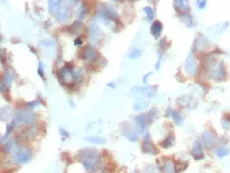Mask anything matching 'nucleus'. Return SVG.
Returning <instances> with one entry per match:
<instances>
[{"label": "nucleus", "instance_id": "1", "mask_svg": "<svg viewBox=\"0 0 230 173\" xmlns=\"http://www.w3.org/2000/svg\"><path fill=\"white\" fill-rule=\"evenodd\" d=\"M77 158L87 171H92L98 165L100 154L96 148H87L79 150L77 153Z\"/></svg>", "mask_w": 230, "mask_h": 173}, {"label": "nucleus", "instance_id": "2", "mask_svg": "<svg viewBox=\"0 0 230 173\" xmlns=\"http://www.w3.org/2000/svg\"><path fill=\"white\" fill-rule=\"evenodd\" d=\"M36 120V115L33 113L32 110L25 109V110H20L17 111L15 114V117L13 122L15 123V125H20V124H33Z\"/></svg>", "mask_w": 230, "mask_h": 173}, {"label": "nucleus", "instance_id": "3", "mask_svg": "<svg viewBox=\"0 0 230 173\" xmlns=\"http://www.w3.org/2000/svg\"><path fill=\"white\" fill-rule=\"evenodd\" d=\"M226 76V71H225L223 61H219L216 66H211V68L209 70V77L211 79H216V80H222Z\"/></svg>", "mask_w": 230, "mask_h": 173}, {"label": "nucleus", "instance_id": "4", "mask_svg": "<svg viewBox=\"0 0 230 173\" xmlns=\"http://www.w3.org/2000/svg\"><path fill=\"white\" fill-rule=\"evenodd\" d=\"M32 159V152L28 148H21L14 156V162L17 164H26Z\"/></svg>", "mask_w": 230, "mask_h": 173}, {"label": "nucleus", "instance_id": "5", "mask_svg": "<svg viewBox=\"0 0 230 173\" xmlns=\"http://www.w3.org/2000/svg\"><path fill=\"white\" fill-rule=\"evenodd\" d=\"M79 56L84 60L94 61L98 59V52L91 46H85L80 48L79 51Z\"/></svg>", "mask_w": 230, "mask_h": 173}, {"label": "nucleus", "instance_id": "6", "mask_svg": "<svg viewBox=\"0 0 230 173\" xmlns=\"http://www.w3.org/2000/svg\"><path fill=\"white\" fill-rule=\"evenodd\" d=\"M88 37H89V41L93 44V45H97L100 40L101 36V30L99 28L98 24L96 23V21H92L89 25V32H88Z\"/></svg>", "mask_w": 230, "mask_h": 173}, {"label": "nucleus", "instance_id": "7", "mask_svg": "<svg viewBox=\"0 0 230 173\" xmlns=\"http://www.w3.org/2000/svg\"><path fill=\"white\" fill-rule=\"evenodd\" d=\"M131 94L136 97H145V98H150L155 95V88L151 87H134L131 89Z\"/></svg>", "mask_w": 230, "mask_h": 173}, {"label": "nucleus", "instance_id": "8", "mask_svg": "<svg viewBox=\"0 0 230 173\" xmlns=\"http://www.w3.org/2000/svg\"><path fill=\"white\" fill-rule=\"evenodd\" d=\"M142 152L144 153H148V154H157L158 153V150L156 148V146L153 144L151 140H150L148 132L145 133V136H144V139H143Z\"/></svg>", "mask_w": 230, "mask_h": 173}, {"label": "nucleus", "instance_id": "9", "mask_svg": "<svg viewBox=\"0 0 230 173\" xmlns=\"http://www.w3.org/2000/svg\"><path fill=\"white\" fill-rule=\"evenodd\" d=\"M215 144L214 133L211 130H205L202 135V144L206 148H210Z\"/></svg>", "mask_w": 230, "mask_h": 173}, {"label": "nucleus", "instance_id": "10", "mask_svg": "<svg viewBox=\"0 0 230 173\" xmlns=\"http://www.w3.org/2000/svg\"><path fill=\"white\" fill-rule=\"evenodd\" d=\"M185 70L189 75H194L197 73V63L193 54H190L185 61Z\"/></svg>", "mask_w": 230, "mask_h": 173}, {"label": "nucleus", "instance_id": "11", "mask_svg": "<svg viewBox=\"0 0 230 173\" xmlns=\"http://www.w3.org/2000/svg\"><path fill=\"white\" fill-rule=\"evenodd\" d=\"M192 156L196 160H202L205 158V153L202 150V145L200 140H196L192 148Z\"/></svg>", "mask_w": 230, "mask_h": 173}, {"label": "nucleus", "instance_id": "12", "mask_svg": "<svg viewBox=\"0 0 230 173\" xmlns=\"http://www.w3.org/2000/svg\"><path fill=\"white\" fill-rule=\"evenodd\" d=\"M134 122L136 124L138 132L139 133H143L145 128L147 127V124L149 123L147 119V115H145V114H141V115H138V116H136L134 118Z\"/></svg>", "mask_w": 230, "mask_h": 173}, {"label": "nucleus", "instance_id": "13", "mask_svg": "<svg viewBox=\"0 0 230 173\" xmlns=\"http://www.w3.org/2000/svg\"><path fill=\"white\" fill-rule=\"evenodd\" d=\"M55 20H56L57 22H59V23H61V22L67 21L68 18L70 17V10H69V7H68V6H62V7H60V9L55 14Z\"/></svg>", "mask_w": 230, "mask_h": 173}, {"label": "nucleus", "instance_id": "14", "mask_svg": "<svg viewBox=\"0 0 230 173\" xmlns=\"http://www.w3.org/2000/svg\"><path fill=\"white\" fill-rule=\"evenodd\" d=\"M14 77H15L14 71H13L11 68L7 67V68H5V71H4L2 82L4 83V85H5L7 88H9L12 81H13V79H14Z\"/></svg>", "mask_w": 230, "mask_h": 173}, {"label": "nucleus", "instance_id": "15", "mask_svg": "<svg viewBox=\"0 0 230 173\" xmlns=\"http://www.w3.org/2000/svg\"><path fill=\"white\" fill-rule=\"evenodd\" d=\"M83 28H84L83 22L81 20H77V21L73 22V23L70 25V26H68L67 30H68V32L70 34L75 35V34H79L80 32H82Z\"/></svg>", "mask_w": 230, "mask_h": 173}, {"label": "nucleus", "instance_id": "16", "mask_svg": "<svg viewBox=\"0 0 230 173\" xmlns=\"http://www.w3.org/2000/svg\"><path fill=\"white\" fill-rule=\"evenodd\" d=\"M162 169L165 173H177L176 164L172 159H165L162 164Z\"/></svg>", "mask_w": 230, "mask_h": 173}, {"label": "nucleus", "instance_id": "17", "mask_svg": "<svg viewBox=\"0 0 230 173\" xmlns=\"http://www.w3.org/2000/svg\"><path fill=\"white\" fill-rule=\"evenodd\" d=\"M187 98H188V100L185 101L184 99H182V98L180 97V98L178 99L179 104L183 105V106H185V107H187V108H189V109H193V108L196 107L197 104H198V100L194 99V97L190 96V95H187Z\"/></svg>", "mask_w": 230, "mask_h": 173}, {"label": "nucleus", "instance_id": "18", "mask_svg": "<svg viewBox=\"0 0 230 173\" xmlns=\"http://www.w3.org/2000/svg\"><path fill=\"white\" fill-rule=\"evenodd\" d=\"M162 30H163V25L160 21H154L151 25V28H150L151 34L155 38H158L159 36H160L161 33H162Z\"/></svg>", "mask_w": 230, "mask_h": 173}, {"label": "nucleus", "instance_id": "19", "mask_svg": "<svg viewBox=\"0 0 230 173\" xmlns=\"http://www.w3.org/2000/svg\"><path fill=\"white\" fill-rule=\"evenodd\" d=\"M123 135H125L130 141H135L136 140H138V133L132 130L130 127L123 128Z\"/></svg>", "mask_w": 230, "mask_h": 173}, {"label": "nucleus", "instance_id": "20", "mask_svg": "<svg viewBox=\"0 0 230 173\" xmlns=\"http://www.w3.org/2000/svg\"><path fill=\"white\" fill-rule=\"evenodd\" d=\"M207 44H209L207 39L201 34L198 35L197 40H196V48H198V50H203V48H205Z\"/></svg>", "mask_w": 230, "mask_h": 173}, {"label": "nucleus", "instance_id": "21", "mask_svg": "<svg viewBox=\"0 0 230 173\" xmlns=\"http://www.w3.org/2000/svg\"><path fill=\"white\" fill-rule=\"evenodd\" d=\"M88 12H89V7H88V5H87L86 2H83V3L81 4V6L79 7L78 10H77V16H78V18L80 19V20L84 19V18H85V17L87 16Z\"/></svg>", "mask_w": 230, "mask_h": 173}, {"label": "nucleus", "instance_id": "22", "mask_svg": "<svg viewBox=\"0 0 230 173\" xmlns=\"http://www.w3.org/2000/svg\"><path fill=\"white\" fill-rule=\"evenodd\" d=\"M180 18L186 25L188 26V27H190V28L194 27V20H193V17L191 16V14L183 12V13H181V14H180Z\"/></svg>", "mask_w": 230, "mask_h": 173}, {"label": "nucleus", "instance_id": "23", "mask_svg": "<svg viewBox=\"0 0 230 173\" xmlns=\"http://www.w3.org/2000/svg\"><path fill=\"white\" fill-rule=\"evenodd\" d=\"M61 4H62V1L61 0H51L48 1V7H50V11L51 13H55L60 9Z\"/></svg>", "mask_w": 230, "mask_h": 173}, {"label": "nucleus", "instance_id": "24", "mask_svg": "<svg viewBox=\"0 0 230 173\" xmlns=\"http://www.w3.org/2000/svg\"><path fill=\"white\" fill-rule=\"evenodd\" d=\"M174 5L177 10H180L182 13L189 9V2L186 0H176L174 1Z\"/></svg>", "mask_w": 230, "mask_h": 173}, {"label": "nucleus", "instance_id": "25", "mask_svg": "<svg viewBox=\"0 0 230 173\" xmlns=\"http://www.w3.org/2000/svg\"><path fill=\"white\" fill-rule=\"evenodd\" d=\"M174 141H175V136L173 135H169L164 140L161 141L160 145L163 148H169L174 144Z\"/></svg>", "mask_w": 230, "mask_h": 173}, {"label": "nucleus", "instance_id": "26", "mask_svg": "<svg viewBox=\"0 0 230 173\" xmlns=\"http://www.w3.org/2000/svg\"><path fill=\"white\" fill-rule=\"evenodd\" d=\"M84 140L90 143L96 144H106V139L101 136H85Z\"/></svg>", "mask_w": 230, "mask_h": 173}, {"label": "nucleus", "instance_id": "27", "mask_svg": "<svg viewBox=\"0 0 230 173\" xmlns=\"http://www.w3.org/2000/svg\"><path fill=\"white\" fill-rule=\"evenodd\" d=\"M13 114V110L11 107L7 106V107H3L1 109V120L2 121H5V120H8Z\"/></svg>", "mask_w": 230, "mask_h": 173}, {"label": "nucleus", "instance_id": "28", "mask_svg": "<svg viewBox=\"0 0 230 173\" xmlns=\"http://www.w3.org/2000/svg\"><path fill=\"white\" fill-rule=\"evenodd\" d=\"M228 154H229V149L224 148V146H219V148L215 149V155L218 158H223L225 156H227Z\"/></svg>", "mask_w": 230, "mask_h": 173}, {"label": "nucleus", "instance_id": "29", "mask_svg": "<svg viewBox=\"0 0 230 173\" xmlns=\"http://www.w3.org/2000/svg\"><path fill=\"white\" fill-rule=\"evenodd\" d=\"M172 118H173L174 122L177 126H182V124L184 122V119L182 117V115L180 114L178 111H173V114H172Z\"/></svg>", "mask_w": 230, "mask_h": 173}, {"label": "nucleus", "instance_id": "30", "mask_svg": "<svg viewBox=\"0 0 230 173\" xmlns=\"http://www.w3.org/2000/svg\"><path fill=\"white\" fill-rule=\"evenodd\" d=\"M147 107H148V103H147V102L143 101V100L138 101V102H135V103L134 104V111L145 110Z\"/></svg>", "mask_w": 230, "mask_h": 173}, {"label": "nucleus", "instance_id": "31", "mask_svg": "<svg viewBox=\"0 0 230 173\" xmlns=\"http://www.w3.org/2000/svg\"><path fill=\"white\" fill-rule=\"evenodd\" d=\"M14 126H15V123H14V122H12V124H10V125H7V126H6L5 135H4V136L1 137V144H4V143H5V140L7 139L8 136H9L10 133L13 131V129H14Z\"/></svg>", "mask_w": 230, "mask_h": 173}, {"label": "nucleus", "instance_id": "32", "mask_svg": "<svg viewBox=\"0 0 230 173\" xmlns=\"http://www.w3.org/2000/svg\"><path fill=\"white\" fill-rule=\"evenodd\" d=\"M141 56H142V51L139 50L138 48H131L129 57L130 59H138Z\"/></svg>", "mask_w": 230, "mask_h": 173}, {"label": "nucleus", "instance_id": "33", "mask_svg": "<svg viewBox=\"0 0 230 173\" xmlns=\"http://www.w3.org/2000/svg\"><path fill=\"white\" fill-rule=\"evenodd\" d=\"M142 10H143V12L145 13V14H146L148 21H152L153 18H154V11H153L152 8L150 6H146V7H144Z\"/></svg>", "mask_w": 230, "mask_h": 173}, {"label": "nucleus", "instance_id": "34", "mask_svg": "<svg viewBox=\"0 0 230 173\" xmlns=\"http://www.w3.org/2000/svg\"><path fill=\"white\" fill-rule=\"evenodd\" d=\"M157 117V109L156 108H153L151 109L148 112L147 114V119H148V122L149 123H152L153 121H155V119Z\"/></svg>", "mask_w": 230, "mask_h": 173}, {"label": "nucleus", "instance_id": "35", "mask_svg": "<svg viewBox=\"0 0 230 173\" xmlns=\"http://www.w3.org/2000/svg\"><path fill=\"white\" fill-rule=\"evenodd\" d=\"M13 144H14V143H13V140H8V141H6V144L3 145V152H11V149L13 148Z\"/></svg>", "mask_w": 230, "mask_h": 173}, {"label": "nucleus", "instance_id": "36", "mask_svg": "<svg viewBox=\"0 0 230 173\" xmlns=\"http://www.w3.org/2000/svg\"><path fill=\"white\" fill-rule=\"evenodd\" d=\"M39 45L43 47H51L52 45H55V42L51 40H41V41H39Z\"/></svg>", "mask_w": 230, "mask_h": 173}, {"label": "nucleus", "instance_id": "37", "mask_svg": "<svg viewBox=\"0 0 230 173\" xmlns=\"http://www.w3.org/2000/svg\"><path fill=\"white\" fill-rule=\"evenodd\" d=\"M38 74L42 77L43 80H45V75H43V64L41 60L39 61V66H38Z\"/></svg>", "mask_w": 230, "mask_h": 173}, {"label": "nucleus", "instance_id": "38", "mask_svg": "<svg viewBox=\"0 0 230 173\" xmlns=\"http://www.w3.org/2000/svg\"><path fill=\"white\" fill-rule=\"evenodd\" d=\"M145 173H159L157 166H148L145 168Z\"/></svg>", "mask_w": 230, "mask_h": 173}, {"label": "nucleus", "instance_id": "39", "mask_svg": "<svg viewBox=\"0 0 230 173\" xmlns=\"http://www.w3.org/2000/svg\"><path fill=\"white\" fill-rule=\"evenodd\" d=\"M157 55H158V60H157V63H156V64H155V68H156V70H158L159 68H160L161 60H162V54H161V52H157Z\"/></svg>", "mask_w": 230, "mask_h": 173}, {"label": "nucleus", "instance_id": "40", "mask_svg": "<svg viewBox=\"0 0 230 173\" xmlns=\"http://www.w3.org/2000/svg\"><path fill=\"white\" fill-rule=\"evenodd\" d=\"M196 4L200 9H203L206 6V1H205V0H198V1H196Z\"/></svg>", "mask_w": 230, "mask_h": 173}, {"label": "nucleus", "instance_id": "41", "mask_svg": "<svg viewBox=\"0 0 230 173\" xmlns=\"http://www.w3.org/2000/svg\"><path fill=\"white\" fill-rule=\"evenodd\" d=\"M40 104V101L39 100H36V101H32V102H29V103H27V106L30 108V110H33L36 106H38Z\"/></svg>", "mask_w": 230, "mask_h": 173}, {"label": "nucleus", "instance_id": "42", "mask_svg": "<svg viewBox=\"0 0 230 173\" xmlns=\"http://www.w3.org/2000/svg\"><path fill=\"white\" fill-rule=\"evenodd\" d=\"M59 132H60V135L61 136H65V137H69V134H68V132H66L64 129H59Z\"/></svg>", "mask_w": 230, "mask_h": 173}, {"label": "nucleus", "instance_id": "43", "mask_svg": "<svg viewBox=\"0 0 230 173\" xmlns=\"http://www.w3.org/2000/svg\"><path fill=\"white\" fill-rule=\"evenodd\" d=\"M74 45L75 46H81L82 45V40L81 38H77L76 40L74 41Z\"/></svg>", "mask_w": 230, "mask_h": 173}, {"label": "nucleus", "instance_id": "44", "mask_svg": "<svg viewBox=\"0 0 230 173\" xmlns=\"http://www.w3.org/2000/svg\"><path fill=\"white\" fill-rule=\"evenodd\" d=\"M159 45H160V47H161L162 48H167V47H166V40H165V39H162L161 41H160V43H159Z\"/></svg>", "mask_w": 230, "mask_h": 173}, {"label": "nucleus", "instance_id": "45", "mask_svg": "<svg viewBox=\"0 0 230 173\" xmlns=\"http://www.w3.org/2000/svg\"><path fill=\"white\" fill-rule=\"evenodd\" d=\"M151 74H152V72H149V73H146V74L144 75V76H143V83H147V78H148Z\"/></svg>", "mask_w": 230, "mask_h": 173}, {"label": "nucleus", "instance_id": "46", "mask_svg": "<svg viewBox=\"0 0 230 173\" xmlns=\"http://www.w3.org/2000/svg\"><path fill=\"white\" fill-rule=\"evenodd\" d=\"M2 173H14V169H13V168H11V169H6V170H4Z\"/></svg>", "mask_w": 230, "mask_h": 173}, {"label": "nucleus", "instance_id": "47", "mask_svg": "<svg viewBox=\"0 0 230 173\" xmlns=\"http://www.w3.org/2000/svg\"><path fill=\"white\" fill-rule=\"evenodd\" d=\"M108 86L114 88V87H115V84H114V83H108Z\"/></svg>", "mask_w": 230, "mask_h": 173}, {"label": "nucleus", "instance_id": "48", "mask_svg": "<svg viewBox=\"0 0 230 173\" xmlns=\"http://www.w3.org/2000/svg\"><path fill=\"white\" fill-rule=\"evenodd\" d=\"M132 173H139V172H138V171H136V170H135V171H134V172H132Z\"/></svg>", "mask_w": 230, "mask_h": 173}]
</instances>
